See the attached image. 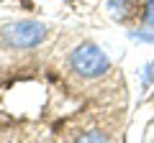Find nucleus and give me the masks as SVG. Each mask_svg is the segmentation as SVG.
I'll return each mask as SVG.
<instances>
[{
	"label": "nucleus",
	"instance_id": "20e7f679",
	"mask_svg": "<svg viewBox=\"0 0 154 143\" xmlns=\"http://www.w3.org/2000/svg\"><path fill=\"white\" fill-rule=\"evenodd\" d=\"M75 143H110V141H108V136H103L100 130H90V133H82Z\"/></svg>",
	"mask_w": 154,
	"mask_h": 143
},
{
	"label": "nucleus",
	"instance_id": "39448f33",
	"mask_svg": "<svg viewBox=\"0 0 154 143\" xmlns=\"http://www.w3.org/2000/svg\"><path fill=\"white\" fill-rule=\"evenodd\" d=\"M144 21L154 26V0H146V5H144Z\"/></svg>",
	"mask_w": 154,
	"mask_h": 143
},
{
	"label": "nucleus",
	"instance_id": "f257e3e1",
	"mask_svg": "<svg viewBox=\"0 0 154 143\" xmlns=\"http://www.w3.org/2000/svg\"><path fill=\"white\" fill-rule=\"evenodd\" d=\"M69 64L72 69L85 79H95V77H103L105 72L110 69V59L105 56V51L100 49L98 44H80L69 56Z\"/></svg>",
	"mask_w": 154,
	"mask_h": 143
},
{
	"label": "nucleus",
	"instance_id": "f03ea898",
	"mask_svg": "<svg viewBox=\"0 0 154 143\" xmlns=\"http://www.w3.org/2000/svg\"><path fill=\"white\" fill-rule=\"evenodd\" d=\"M46 39V26L38 21H16L3 28V41L13 49H33Z\"/></svg>",
	"mask_w": 154,
	"mask_h": 143
},
{
	"label": "nucleus",
	"instance_id": "7ed1b4c3",
	"mask_svg": "<svg viewBox=\"0 0 154 143\" xmlns=\"http://www.w3.org/2000/svg\"><path fill=\"white\" fill-rule=\"evenodd\" d=\"M108 10L113 18H126L128 16V0H108Z\"/></svg>",
	"mask_w": 154,
	"mask_h": 143
}]
</instances>
